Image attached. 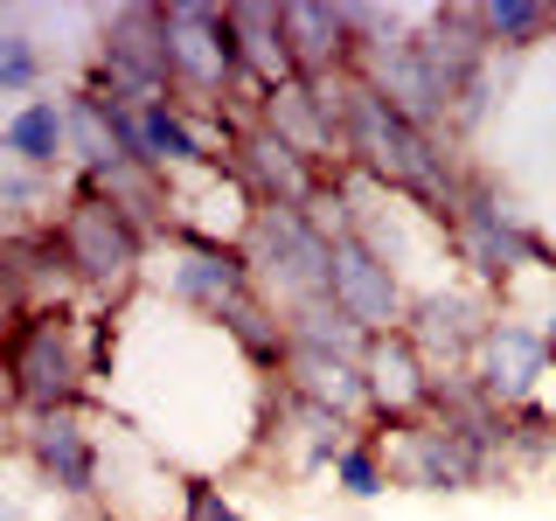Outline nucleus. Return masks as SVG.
I'll use <instances>...</instances> for the list:
<instances>
[{
  "label": "nucleus",
  "mask_w": 556,
  "mask_h": 521,
  "mask_svg": "<svg viewBox=\"0 0 556 521\" xmlns=\"http://www.w3.org/2000/svg\"><path fill=\"white\" fill-rule=\"evenodd\" d=\"M0 376H8V410H84V404H98V306L8 313Z\"/></svg>",
  "instance_id": "nucleus-1"
},
{
  "label": "nucleus",
  "mask_w": 556,
  "mask_h": 521,
  "mask_svg": "<svg viewBox=\"0 0 556 521\" xmlns=\"http://www.w3.org/2000/svg\"><path fill=\"white\" fill-rule=\"evenodd\" d=\"M445 237H452V265H459V278H473V285H486L501 306L515 300L529 278L556 271V251L543 237L521 223V208L501 195L486 174H473L466 181L459 208L445 216Z\"/></svg>",
  "instance_id": "nucleus-2"
},
{
  "label": "nucleus",
  "mask_w": 556,
  "mask_h": 521,
  "mask_svg": "<svg viewBox=\"0 0 556 521\" xmlns=\"http://www.w3.org/2000/svg\"><path fill=\"white\" fill-rule=\"evenodd\" d=\"M84 91L104 98L112 112H153V104H181L174 98V49H167V8L153 0H126L104 8L91 35V63H84Z\"/></svg>",
  "instance_id": "nucleus-3"
},
{
  "label": "nucleus",
  "mask_w": 556,
  "mask_h": 521,
  "mask_svg": "<svg viewBox=\"0 0 556 521\" xmlns=\"http://www.w3.org/2000/svg\"><path fill=\"white\" fill-rule=\"evenodd\" d=\"M56 237H63V251H70V265H77V285H84L91 306L118 313V306H132L139 292H147L153 237L139 230L126 208H112L104 195H91L77 174H70V208H63Z\"/></svg>",
  "instance_id": "nucleus-4"
},
{
  "label": "nucleus",
  "mask_w": 556,
  "mask_h": 521,
  "mask_svg": "<svg viewBox=\"0 0 556 521\" xmlns=\"http://www.w3.org/2000/svg\"><path fill=\"white\" fill-rule=\"evenodd\" d=\"M188 494H195V473L174 452L153 445L139 424L98 404V500L91 508L104 521H188Z\"/></svg>",
  "instance_id": "nucleus-5"
},
{
  "label": "nucleus",
  "mask_w": 556,
  "mask_h": 521,
  "mask_svg": "<svg viewBox=\"0 0 556 521\" xmlns=\"http://www.w3.org/2000/svg\"><path fill=\"white\" fill-rule=\"evenodd\" d=\"M243 257H251V285L286 313L334 300V243L313 237V223L300 208H257L251 237H243Z\"/></svg>",
  "instance_id": "nucleus-6"
},
{
  "label": "nucleus",
  "mask_w": 556,
  "mask_h": 521,
  "mask_svg": "<svg viewBox=\"0 0 556 521\" xmlns=\"http://www.w3.org/2000/svg\"><path fill=\"white\" fill-rule=\"evenodd\" d=\"M8 445L49 494L98 500V404L84 410H8Z\"/></svg>",
  "instance_id": "nucleus-7"
},
{
  "label": "nucleus",
  "mask_w": 556,
  "mask_h": 521,
  "mask_svg": "<svg viewBox=\"0 0 556 521\" xmlns=\"http://www.w3.org/2000/svg\"><path fill=\"white\" fill-rule=\"evenodd\" d=\"M355 439H362L355 417L320 410V404H306V396H292L286 382H271L251 466H265V473H278V480H320V473H334V459Z\"/></svg>",
  "instance_id": "nucleus-8"
},
{
  "label": "nucleus",
  "mask_w": 556,
  "mask_h": 521,
  "mask_svg": "<svg viewBox=\"0 0 556 521\" xmlns=\"http://www.w3.org/2000/svg\"><path fill=\"white\" fill-rule=\"evenodd\" d=\"M167 49H174V98L188 112H223L243 84L230 8L216 0H167Z\"/></svg>",
  "instance_id": "nucleus-9"
},
{
  "label": "nucleus",
  "mask_w": 556,
  "mask_h": 521,
  "mask_svg": "<svg viewBox=\"0 0 556 521\" xmlns=\"http://www.w3.org/2000/svg\"><path fill=\"white\" fill-rule=\"evenodd\" d=\"M369 439L382 445V466H390V486H404V494H473V486H494V459L459 439L452 424L439 417H417V424H390Z\"/></svg>",
  "instance_id": "nucleus-10"
},
{
  "label": "nucleus",
  "mask_w": 556,
  "mask_h": 521,
  "mask_svg": "<svg viewBox=\"0 0 556 521\" xmlns=\"http://www.w3.org/2000/svg\"><path fill=\"white\" fill-rule=\"evenodd\" d=\"M147 292L167 300L174 313H195V320H223L243 292H251V257L237 243H202V237H161L153 243V271Z\"/></svg>",
  "instance_id": "nucleus-11"
},
{
  "label": "nucleus",
  "mask_w": 556,
  "mask_h": 521,
  "mask_svg": "<svg viewBox=\"0 0 556 521\" xmlns=\"http://www.w3.org/2000/svg\"><path fill=\"white\" fill-rule=\"evenodd\" d=\"M494 320H501L494 292L473 285V278H445V285H431V292H417V300H410L404 334L417 341V355L431 361V376H466Z\"/></svg>",
  "instance_id": "nucleus-12"
},
{
  "label": "nucleus",
  "mask_w": 556,
  "mask_h": 521,
  "mask_svg": "<svg viewBox=\"0 0 556 521\" xmlns=\"http://www.w3.org/2000/svg\"><path fill=\"white\" fill-rule=\"evenodd\" d=\"M556 376L549 361V341L535 320H521L515 306H501V320L486 327L480 355H473V382L494 396L501 410H521V404H543V382Z\"/></svg>",
  "instance_id": "nucleus-13"
},
{
  "label": "nucleus",
  "mask_w": 556,
  "mask_h": 521,
  "mask_svg": "<svg viewBox=\"0 0 556 521\" xmlns=\"http://www.w3.org/2000/svg\"><path fill=\"white\" fill-rule=\"evenodd\" d=\"M0 278H8V313H56V306H91L77 285V265H70L56 230L35 237H0Z\"/></svg>",
  "instance_id": "nucleus-14"
},
{
  "label": "nucleus",
  "mask_w": 556,
  "mask_h": 521,
  "mask_svg": "<svg viewBox=\"0 0 556 521\" xmlns=\"http://www.w3.org/2000/svg\"><path fill=\"white\" fill-rule=\"evenodd\" d=\"M362 369H369V424L390 431V424H417V417H431V361L417 355V341L396 327V334H376L369 355H362Z\"/></svg>",
  "instance_id": "nucleus-15"
},
{
  "label": "nucleus",
  "mask_w": 556,
  "mask_h": 521,
  "mask_svg": "<svg viewBox=\"0 0 556 521\" xmlns=\"http://www.w3.org/2000/svg\"><path fill=\"white\" fill-rule=\"evenodd\" d=\"M230 167H237V181L251 188L257 208H306L313 188L327 181V167H313L306 153L286 147L271 126H251V132H243L237 153H230Z\"/></svg>",
  "instance_id": "nucleus-16"
},
{
  "label": "nucleus",
  "mask_w": 556,
  "mask_h": 521,
  "mask_svg": "<svg viewBox=\"0 0 556 521\" xmlns=\"http://www.w3.org/2000/svg\"><path fill=\"white\" fill-rule=\"evenodd\" d=\"M334 300L355 313L369 334H396V327L410 320V300H417V292L390 265H382L362 237H348V243H334Z\"/></svg>",
  "instance_id": "nucleus-17"
},
{
  "label": "nucleus",
  "mask_w": 556,
  "mask_h": 521,
  "mask_svg": "<svg viewBox=\"0 0 556 521\" xmlns=\"http://www.w3.org/2000/svg\"><path fill=\"white\" fill-rule=\"evenodd\" d=\"M278 28H286L300 84L355 77V35L341 28V0H278Z\"/></svg>",
  "instance_id": "nucleus-18"
},
{
  "label": "nucleus",
  "mask_w": 556,
  "mask_h": 521,
  "mask_svg": "<svg viewBox=\"0 0 556 521\" xmlns=\"http://www.w3.org/2000/svg\"><path fill=\"white\" fill-rule=\"evenodd\" d=\"M286 382L292 396H306V404L320 410H341L355 417V424H369V369H362L355 355H327V347H292L286 355Z\"/></svg>",
  "instance_id": "nucleus-19"
},
{
  "label": "nucleus",
  "mask_w": 556,
  "mask_h": 521,
  "mask_svg": "<svg viewBox=\"0 0 556 521\" xmlns=\"http://www.w3.org/2000/svg\"><path fill=\"white\" fill-rule=\"evenodd\" d=\"M230 8V35H237V63H243V84L257 91H286L300 84L292 69V49H286V28H278V0H223Z\"/></svg>",
  "instance_id": "nucleus-20"
},
{
  "label": "nucleus",
  "mask_w": 556,
  "mask_h": 521,
  "mask_svg": "<svg viewBox=\"0 0 556 521\" xmlns=\"http://www.w3.org/2000/svg\"><path fill=\"white\" fill-rule=\"evenodd\" d=\"M0 153H8V167L70 174V118H63V98L14 104L8 126H0Z\"/></svg>",
  "instance_id": "nucleus-21"
},
{
  "label": "nucleus",
  "mask_w": 556,
  "mask_h": 521,
  "mask_svg": "<svg viewBox=\"0 0 556 521\" xmlns=\"http://www.w3.org/2000/svg\"><path fill=\"white\" fill-rule=\"evenodd\" d=\"M63 118H70V174H98V167L126 161V112H112V104L91 98L84 84H70Z\"/></svg>",
  "instance_id": "nucleus-22"
},
{
  "label": "nucleus",
  "mask_w": 556,
  "mask_h": 521,
  "mask_svg": "<svg viewBox=\"0 0 556 521\" xmlns=\"http://www.w3.org/2000/svg\"><path fill=\"white\" fill-rule=\"evenodd\" d=\"M486 14V42H494V56H529V49H543L556 35V8L549 0H480Z\"/></svg>",
  "instance_id": "nucleus-23"
},
{
  "label": "nucleus",
  "mask_w": 556,
  "mask_h": 521,
  "mask_svg": "<svg viewBox=\"0 0 556 521\" xmlns=\"http://www.w3.org/2000/svg\"><path fill=\"white\" fill-rule=\"evenodd\" d=\"M42 84H49L42 42L28 35V14H8V22H0V98L35 104V98H42Z\"/></svg>",
  "instance_id": "nucleus-24"
},
{
  "label": "nucleus",
  "mask_w": 556,
  "mask_h": 521,
  "mask_svg": "<svg viewBox=\"0 0 556 521\" xmlns=\"http://www.w3.org/2000/svg\"><path fill=\"white\" fill-rule=\"evenodd\" d=\"M334 494L341 500H376V494H390V466H382V445L369 439V424H362V439L334 459Z\"/></svg>",
  "instance_id": "nucleus-25"
},
{
  "label": "nucleus",
  "mask_w": 556,
  "mask_h": 521,
  "mask_svg": "<svg viewBox=\"0 0 556 521\" xmlns=\"http://www.w3.org/2000/svg\"><path fill=\"white\" fill-rule=\"evenodd\" d=\"M188 521H251L237 508V494L216 473H195V494H188Z\"/></svg>",
  "instance_id": "nucleus-26"
}]
</instances>
